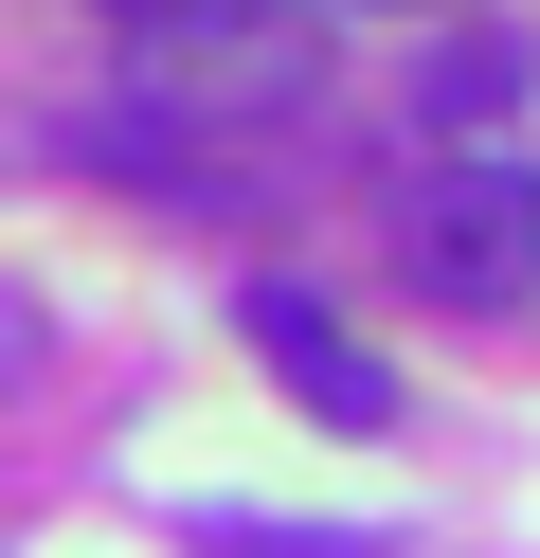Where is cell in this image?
Masks as SVG:
<instances>
[{
    "instance_id": "1",
    "label": "cell",
    "mask_w": 540,
    "mask_h": 558,
    "mask_svg": "<svg viewBox=\"0 0 540 558\" xmlns=\"http://www.w3.org/2000/svg\"><path fill=\"white\" fill-rule=\"evenodd\" d=\"M108 19L144 37V90L216 145H288L324 109V0H108Z\"/></svg>"
},
{
    "instance_id": "2",
    "label": "cell",
    "mask_w": 540,
    "mask_h": 558,
    "mask_svg": "<svg viewBox=\"0 0 540 558\" xmlns=\"http://www.w3.org/2000/svg\"><path fill=\"white\" fill-rule=\"evenodd\" d=\"M396 270L432 306H523L540 289V162H432L415 217H396Z\"/></svg>"
},
{
    "instance_id": "3",
    "label": "cell",
    "mask_w": 540,
    "mask_h": 558,
    "mask_svg": "<svg viewBox=\"0 0 540 558\" xmlns=\"http://www.w3.org/2000/svg\"><path fill=\"white\" fill-rule=\"evenodd\" d=\"M235 342L324 414V433H396V378L343 342V306H324V289H288V270H271V289H235Z\"/></svg>"
},
{
    "instance_id": "4",
    "label": "cell",
    "mask_w": 540,
    "mask_h": 558,
    "mask_svg": "<svg viewBox=\"0 0 540 558\" xmlns=\"http://www.w3.org/2000/svg\"><path fill=\"white\" fill-rule=\"evenodd\" d=\"M523 109H540V54H523V37H451V54L415 73V126H432L451 162H487Z\"/></svg>"
},
{
    "instance_id": "5",
    "label": "cell",
    "mask_w": 540,
    "mask_h": 558,
    "mask_svg": "<svg viewBox=\"0 0 540 558\" xmlns=\"http://www.w3.org/2000/svg\"><path fill=\"white\" fill-rule=\"evenodd\" d=\"M36 361H55V325H36V306H19V289H0V397H19V378H36Z\"/></svg>"
},
{
    "instance_id": "6",
    "label": "cell",
    "mask_w": 540,
    "mask_h": 558,
    "mask_svg": "<svg viewBox=\"0 0 540 558\" xmlns=\"http://www.w3.org/2000/svg\"><path fill=\"white\" fill-rule=\"evenodd\" d=\"M324 19H379V0H324Z\"/></svg>"
}]
</instances>
